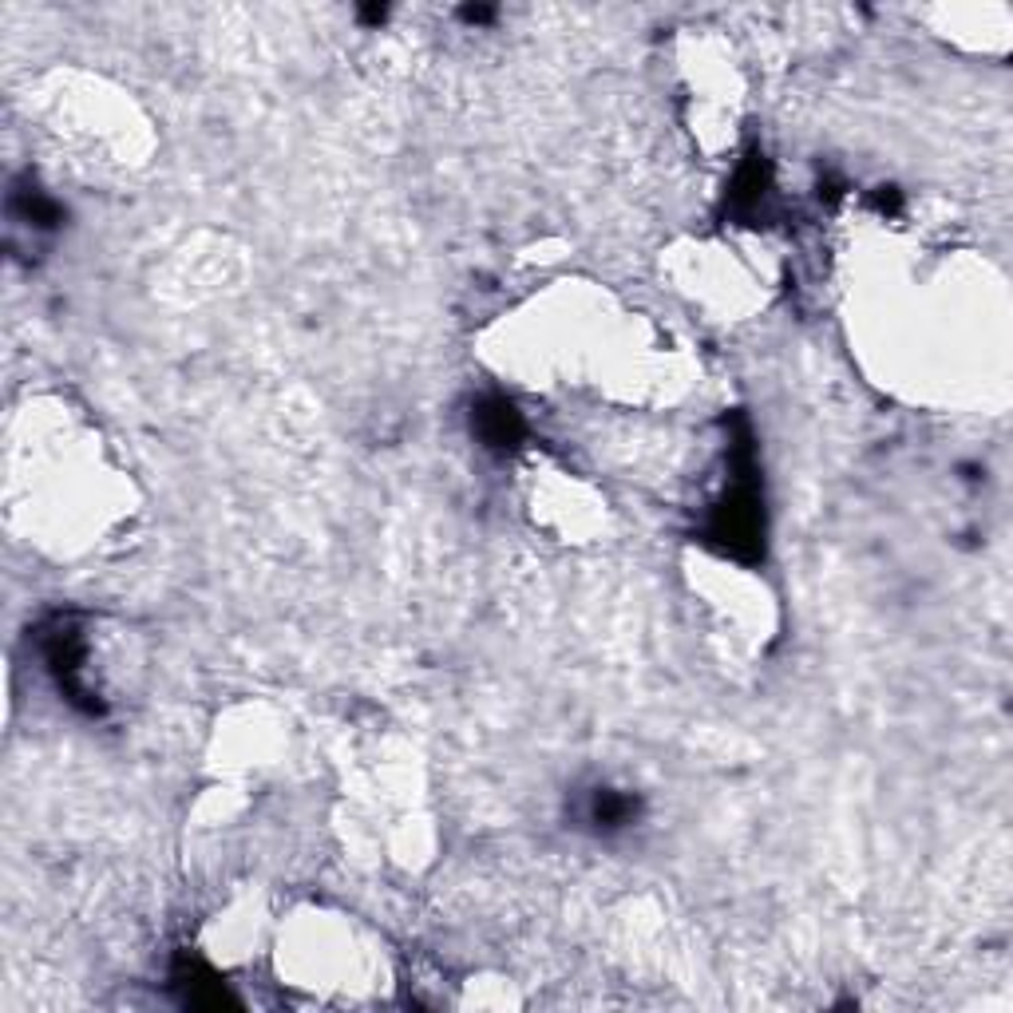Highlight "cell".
<instances>
[{"label":"cell","instance_id":"cell-2","mask_svg":"<svg viewBox=\"0 0 1013 1013\" xmlns=\"http://www.w3.org/2000/svg\"><path fill=\"white\" fill-rule=\"evenodd\" d=\"M480 432L491 447H507L519 436V416H515L511 404L491 400V404H483V412H480Z\"/></svg>","mask_w":1013,"mask_h":1013},{"label":"cell","instance_id":"cell-1","mask_svg":"<svg viewBox=\"0 0 1013 1013\" xmlns=\"http://www.w3.org/2000/svg\"><path fill=\"white\" fill-rule=\"evenodd\" d=\"M590 824H598L602 831H614V828H626L633 819V800L621 792H610V788H598V792L590 795Z\"/></svg>","mask_w":1013,"mask_h":1013}]
</instances>
